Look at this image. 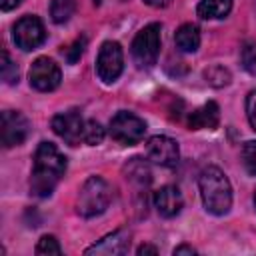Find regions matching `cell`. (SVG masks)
<instances>
[{"label": "cell", "mask_w": 256, "mask_h": 256, "mask_svg": "<svg viewBox=\"0 0 256 256\" xmlns=\"http://www.w3.org/2000/svg\"><path fill=\"white\" fill-rule=\"evenodd\" d=\"M138 256H144V254H158V248L156 246H150V244H142L138 250H136Z\"/></svg>", "instance_id": "cell-27"}, {"label": "cell", "mask_w": 256, "mask_h": 256, "mask_svg": "<svg viewBox=\"0 0 256 256\" xmlns=\"http://www.w3.org/2000/svg\"><path fill=\"white\" fill-rule=\"evenodd\" d=\"M154 206H156L160 216L172 218V216L180 214V210L184 206V198H182V194L176 186L166 184V186H162L154 192Z\"/></svg>", "instance_id": "cell-13"}, {"label": "cell", "mask_w": 256, "mask_h": 256, "mask_svg": "<svg viewBox=\"0 0 256 256\" xmlns=\"http://www.w3.org/2000/svg\"><path fill=\"white\" fill-rule=\"evenodd\" d=\"M108 132L110 136L120 142V144H136L144 138V132H146V122L132 114V112H126V110H120L112 116L110 120V126H108Z\"/></svg>", "instance_id": "cell-5"}, {"label": "cell", "mask_w": 256, "mask_h": 256, "mask_svg": "<svg viewBox=\"0 0 256 256\" xmlns=\"http://www.w3.org/2000/svg\"><path fill=\"white\" fill-rule=\"evenodd\" d=\"M64 172H66V156L52 142H40L34 152L30 192L38 198L50 196L58 186V182L62 180Z\"/></svg>", "instance_id": "cell-1"}, {"label": "cell", "mask_w": 256, "mask_h": 256, "mask_svg": "<svg viewBox=\"0 0 256 256\" xmlns=\"http://www.w3.org/2000/svg\"><path fill=\"white\" fill-rule=\"evenodd\" d=\"M20 2H22V0H0V6H2V10H12V8H16Z\"/></svg>", "instance_id": "cell-30"}, {"label": "cell", "mask_w": 256, "mask_h": 256, "mask_svg": "<svg viewBox=\"0 0 256 256\" xmlns=\"http://www.w3.org/2000/svg\"><path fill=\"white\" fill-rule=\"evenodd\" d=\"M242 162L246 170L256 176V140H248L242 146Z\"/></svg>", "instance_id": "cell-25"}, {"label": "cell", "mask_w": 256, "mask_h": 256, "mask_svg": "<svg viewBox=\"0 0 256 256\" xmlns=\"http://www.w3.org/2000/svg\"><path fill=\"white\" fill-rule=\"evenodd\" d=\"M30 134L28 118L18 110H4L2 112V144L6 148L22 144Z\"/></svg>", "instance_id": "cell-11"}, {"label": "cell", "mask_w": 256, "mask_h": 256, "mask_svg": "<svg viewBox=\"0 0 256 256\" xmlns=\"http://www.w3.org/2000/svg\"><path fill=\"white\" fill-rule=\"evenodd\" d=\"M242 66L246 68L248 74L256 76V44L246 42L242 46Z\"/></svg>", "instance_id": "cell-24"}, {"label": "cell", "mask_w": 256, "mask_h": 256, "mask_svg": "<svg viewBox=\"0 0 256 256\" xmlns=\"http://www.w3.org/2000/svg\"><path fill=\"white\" fill-rule=\"evenodd\" d=\"M0 76L6 84H16L18 82V66L10 60L8 52L2 50V62H0Z\"/></svg>", "instance_id": "cell-20"}, {"label": "cell", "mask_w": 256, "mask_h": 256, "mask_svg": "<svg viewBox=\"0 0 256 256\" xmlns=\"http://www.w3.org/2000/svg\"><path fill=\"white\" fill-rule=\"evenodd\" d=\"M146 156L148 160H152L158 166L164 168H174L180 160V150L176 140L168 138V136H152L146 142Z\"/></svg>", "instance_id": "cell-10"}, {"label": "cell", "mask_w": 256, "mask_h": 256, "mask_svg": "<svg viewBox=\"0 0 256 256\" xmlns=\"http://www.w3.org/2000/svg\"><path fill=\"white\" fill-rule=\"evenodd\" d=\"M110 200H112L110 184L100 176H90L78 192L76 212L84 218H94L108 208Z\"/></svg>", "instance_id": "cell-3"}, {"label": "cell", "mask_w": 256, "mask_h": 256, "mask_svg": "<svg viewBox=\"0 0 256 256\" xmlns=\"http://www.w3.org/2000/svg\"><path fill=\"white\" fill-rule=\"evenodd\" d=\"M84 48H86V38L82 36V38H76L70 46L62 48V56L66 58V62H68V64H76V62L80 60V56H82Z\"/></svg>", "instance_id": "cell-23"}, {"label": "cell", "mask_w": 256, "mask_h": 256, "mask_svg": "<svg viewBox=\"0 0 256 256\" xmlns=\"http://www.w3.org/2000/svg\"><path fill=\"white\" fill-rule=\"evenodd\" d=\"M246 116H248L250 126L256 130V90H252L246 96Z\"/></svg>", "instance_id": "cell-26"}, {"label": "cell", "mask_w": 256, "mask_h": 256, "mask_svg": "<svg viewBox=\"0 0 256 256\" xmlns=\"http://www.w3.org/2000/svg\"><path fill=\"white\" fill-rule=\"evenodd\" d=\"M232 10V0H200L196 12L204 20H220L226 18Z\"/></svg>", "instance_id": "cell-17"}, {"label": "cell", "mask_w": 256, "mask_h": 256, "mask_svg": "<svg viewBox=\"0 0 256 256\" xmlns=\"http://www.w3.org/2000/svg\"><path fill=\"white\" fill-rule=\"evenodd\" d=\"M84 128H86V120L80 116L78 110L60 112L52 118L54 134L60 136L70 146H78L80 142H84Z\"/></svg>", "instance_id": "cell-9"}, {"label": "cell", "mask_w": 256, "mask_h": 256, "mask_svg": "<svg viewBox=\"0 0 256 256\" xmlns=\"http://www.w3.org/2000/svg\"><path fill=\"white\" fill-rule=\"evenodd\" d=\"M130 248V232L128 230H116L108 236H104L100 242L86 248L84 254H102V256H120L126 254Z\"/></svg>", "instance_id": "cell-12"}, {"label": "cell", "mask_w": 256, "mask_h": 256, "mask_svg": "<svg viewBox=\"0 0 256 256\" xmlns=\"http://www.w3.org/2000/svg\"><path fill=\"white\" fill-rule=\"evenodd\" d=\"M180 254H196V250L192 248V246H188V244H182V246H178V248H174V256H180Z\"/></svg>", "instance_id": "cell-28"}, {"label": "cell", "mask_w": 256, "mask_h": 256, "mask_svg": "<svg viewBox=\"0 0 256 256\" xmlns=\"http://www.w3.org/2000/svg\"><path fill=\"white\" fill-rule=\"evenodd\" d=\"M198 188L204 208L214 216H224L232 206V186L226 174L216 166H206L198 176Z\"/></svg>", "instance_id": "cell-2"}, {"label": "cell", "mask_w": 256, "mask_h": 256, "mask_svg": "<svg viewBox=\"0 0 256 256\" xmlns=\"http://www.w3.org/2000/svg\"><path fill=\"white\" fill-rule=\"evenodd\" d=\"M220 122V106L216 102H206L188 116V128L190 130H214Z\"/></svg>", "instance_id": "cell-14"}, {"label": "cell", "mask_w": 256, "mask_h": 256, "mask_svg": "<svg viewBox=\"0 0 256 256\" xmlns=\"http://www.w3.org/2000/svg\"><path fill=\"white\" fill-rule=\"evenodd\" d=\"M36 254H40V256H50V254H62V248H60V244H58V240L54 238V236H50V234H46V236H42L40 240H38V244H36Z\"/></svg>", "instance_id": "cell-22"}, {"label": "cell", "mask_w": 256, "mask_h": 256, "mask_svg": "<svg viewBox=\"0 0 256 256\" xmlns=\"http://www.w3.org/2000/svg\"><path fill=\"white\" fill-rule=\"evenodd\" d=\"M124 174L138 188H146L150 184V180H152V172H150L148 164L142 158H130L128 164L124 166Z\"/></svg>", "instance_id": "cell-16"}, {"label": "cell", "mask_w": 256, "mask_h": 256, "mask_svg": "<svg viewBox=\"0 0 256 256\" xmlns=\"http://www.w3.org/2000/svg\"><path fill=\"white\" fill-rule=\"evenodd\" d=\"M176 48L182 52H196L200 46V30L196 24H182L174 34Z\"/></svg>", "instance_id": "cell-15"}, {"label": "cell", "mask_w": 256, "mask_h": 256, "mask_svg": "<svg viewBox=\"0 0 256 256\" xmlns=\"http://www.w3.org/2000/svg\"><path fill=\"white\" fill-rule=\"evenodd\" d=\"M160 30L162 26L158 22H152L134 36L130 52L138 68H150L156 64L160 56Z\"/></svg>", "instance_id": "cell-4"}, {"label": "cell", "mask_w": 256, "mask_h": 256, "mask_svg": "<svg viewBox=\"0 0 256 256\" xmlns=\"http://www.w3.org/2000/svg\"><path fill=\"white\" fill-rule=\"evenodd\" d=\"M28 80H30V86L36 88L38 92H52L60 86L62 72L52 58L40 56L32 62L30 72H28Z\"/></svg>", "instance_id": "cell-8"}, {"label": "cell", "mask_w": 256, "mask_h": 256, "mask_svg": "<svg viewBox=\"0 0 256 256\" xmlns=\"http://www.w3.org/2000/svg\"><path fill=\"white\" fill-rule=\"evenodd\" d=\"M204 78H206V82H208L210 86L222 88V86H228V84H230L232 74H230L228 68H224V66H220V64H214V66H210V68L204 70Z\"/></svg>", "instance_id": "cell-19"}, {"label": "cell", "mask_w": 256, "mask_h": 256, "mask_svg": "<svg viewBox=\"0 0 256 256\" xmlns=\"http://www.w3.org/2000/svg\"><path fill=\"white\" fill-rule=\"evenodd\" d=\"M104 140V128L100 126V122L96 120H86V128H84V144L88 146H96Z\"/></svg>", "instance_id": "cell-21"}, {"label": "cell", "mask_w": 256, "mask_h": 256, "mask_svg": "<svg viewBox=\"0 0 256 256\" xmlns=\"http://www.w3.org/2000/svg\"><path fill=\"white\" fill-rule=\"evenodd\" d=\"M144 4H148L152 8H166L172 4V0H144Z\"/></svg>", "instance_id": "cell-29"}, {"label": "cell", "mask_w": 256, "mask_h": 256, "mask_svg": "<svg viewBox=\"0 0 256 256\" xmlns=\"http://www.w3.org/2000/svg\"><path fill=\"white\" fill-rule=\"evenodd\" d=\"M76 12V0H52L50 2V16L56 24H64Z\"/></svg>", "instance_id": "cell-18"}, {"label": "cell", "mask_w": 256, "mask_h": 256, "mask_svg": "<svg viewBox=\"0 0 256 256\" xmlns=\"http://www.w3.org/2000/svg\"><path fill=\"white\" fill-rule=\"evenodd\" d=\"M124 70V54L118 42L108 40L100 46L98 50V58H96V72L100 76L102 82L112 84L114 80H118V76Z\"/></svg>", "instance_id": "cell-6"}, {"label": "cell", "mask_w": 256, "mask_h": 256, "mask_svg": "<svg viewBox=\"0 0 256 256\" xmlns=\"http://www.w3.org/2000/svg\"><path fill=\"white\" fill-rule=\"evenodd\" d=\"M254 206H256V192H254Z\"/></svg>", "instance_id": "cell-31"}, {"label": "cell", "mask_w": 256, "mask_h": 256, "mask_svg": "<svg viewBox=\"0 0 256 256\" xmlns=\"http://www.w3.org/2000/svg\"><path fill=\"white\" fill-rule=\"evenodd\" d=\"M12 38L20 50H24V52L36 50L46 40V30H44L42 20L32 14L22 16L12 28Z\"/></svg>", "instance_id": "cell-7"}]
</instances>
